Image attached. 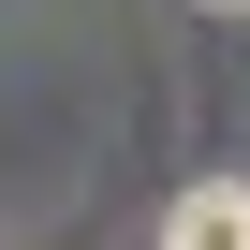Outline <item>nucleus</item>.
Masks as SVG:
<instances>
[{
	"label": "nucleus",
	"mask_w": 250,
	"mask_h": 250,
	"mask_svg": "<svg viewBox=\"0 0 250 250\" xmlns=\"http://www.w3.org/2000/svg\"><path fill=\"white\" fill-rule=\"evenodd\" d=\"M235 15H250V0H235Z\"/></svg>",
	"instance_id": "2"
},
{
	"label": "nucleus",
	"mask_w": 250,
	"mask_h": 250,
	"mask_svg": "<svg viewBox=\"0 0 250 250\" xmlns=\"http://www.w3.org/2000/svg\"><path fill=\"white\" fill-rule=\"evenodd\" d=\"M162 250H250V177H191L162 206Z\"/></svg>",
	"instance_id": "1"
}]
</instances>
